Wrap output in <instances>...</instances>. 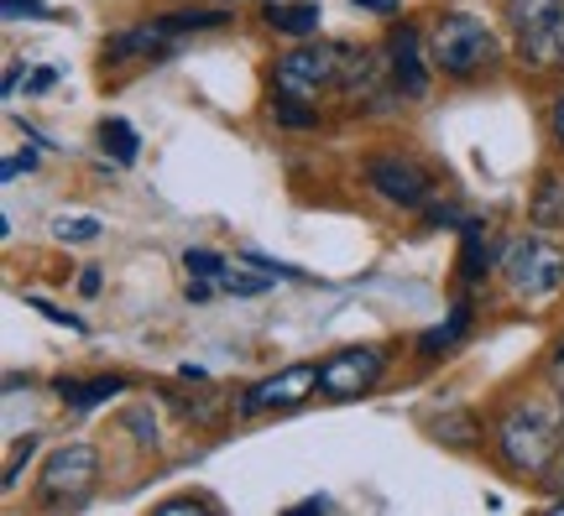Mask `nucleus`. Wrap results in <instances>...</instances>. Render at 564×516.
<instances>
[{"instance_id":"obj_1","label":"nucleus","mask_w":564,"mask_h":516,"mask_svg":"<svg viewBox=\"0 0 564 516\" xmlns=\"http://www.w3.org/2000/svg\"><path fill=\"white\" fill-rule=\"evenodd\" d=\"M497 443H502V459L523 475H544L554 454H560V417L539 407V402H523L502 417L497 428Z\"/></svg>"},{"instance_id":"obj_2","label":"nucleus","mask_w":564,"mask_h":516,"mask_svg":"<svg viewBox=\"0 0 564 516\" xmlns=\"http://www.w3.org/2000/svg\"><path fill=\"white\" fill-rule=\"evenodd\" d=\"M429 53H434V68H444L449 79H476L481 68H497V58H502L497 37H491L476 17L434 21V32H429Z\"/></svg>"},{"instance_id":"obj_3","label":"nucleus","mask_w":564,"mask_h":516,"mask_svg":"<svg viewBox=\"0 0 564 516\" xmlns=\"http://www.w3.org/2000/svg\"><path fill=\"white\" fill-rule=\"evenodd\" d=\"M502 277L518 298H549L564 287V251L544 235H518L502 251Z\"/></svg>"},{"instance_id":"obj_4","label":"nucleus","mask_w":564,"mask_h":516,"mask_svg":"<svg viewBox=\"0 0 564 516\" xmlns=\"http://www.w3.org/2000/svg\"><path fill=\"white\" fill-rule=\"evenodd\" d=\"M507 21L523 42V58L539 68L564 63V0H507Z\"/></svg>"},{"instance_id":"obj_5","label":"nucleus","mask_w":564,"mask_h":516,"mask_svg":"<svg viewBox=\"0 0 564 516\" xmlns=\"http://www.w3.org/2000/svg\"><path fill=\"white\" fill-rule=\"evenodd\" d=\"M350 47L340 42H303L288 58H278V89L282 95H319L329 84H340Z\"/></svg>"},{"instance_id":"obj_6","label":"nucleus","mask_w":564,"mask_h":516,"mask_svg":"<svg viewBox=\"0 0 564 516\" xmlns=\"http://www.w3.org/2000/svg\"><path fill=\"white\" fill-rule=\"evenodd\" d=\"M100 480V454L89 443H63L58 454L42 464V501L53 506H79Z\"/></svg>"},{"instance_id":"obj_7","label":"nucleus","mask_w":564,"mask_h":516,"mask_svg":"<svg viewBox=\"0 0 564 516\" xmlns=\"http://www.w3.org/2000/svg\"><path fill=\"white\" fill-rule=\"evenodd\" d=\"M387 355L377 350V344H361V350H340L335 360H324L319 365V392L335 402H356L361 392H371L377 386V376H382Z\"/></svg>"},{"instance_id":"obj_8","label":"nucleus","mask_w":564,"mask_h":516,"mask_svg":"<svg viewBox=\"0 0 564 516\" xmlns=\"http://www.w3.org/2000/svg\"><path fill=\"white\" fill-rule=\"evenodd\" d=\"M319 386V365H288L278 376L257 381L241 397V413H272V407H303L308 392Z\"/></svg>"},{"instance_id":"obj_9","label":"nucleus","mask_w":564,"mask_h":516,"mask_svg":"<svg viewBox=\"0 0 564 516\" xmlns=\"http://www.w3.org/2000/svg\"><path fill=\"white\" fill-rule=\"evenodd\" d=\"M366 178H371V188H377L387 204H403V209H423V204H429V178H423L419 162L377 157L366 167Z\"/></svg>"},{"instance_id":"obj_10","label":"nucleus","mask_w":564,"mask_h":516,"mask_svg":"<svg viewBox=\"0 0 564 516\" xmlns=\"http://www.w3.org/2000/svg\"><path fill=\"white\" fill-rule=\"evenodd\" d=\"M392 84H398V95H403V100H419V95H429L423 37L413 32V26H403V32L392 37Z\"/></svg>"},{"instance_id":"obj_11","label":"nucleus","mask_w":564,"mask_h":516,"mask_svg":"<svg viewBox=\"0 0 564 516\" xmlns=\"http://www.w3.org/2000/svg\"><path fill=\"white\" fill-rule=\"evenodd\" d=\"M167 47H173V32H167L162 21H152V26H131V32H121L116 42H105V63L158 58V53H167Z\"/></svg>"},{"instance_id":"obj_12","label":"nucleus","mask_w":564,"mask_h":516,"mask_svg":"<svg viewBox=\"0 0 564 516\" xmlns=\"http://www.w3.org/2000/svg\"><path fill=\"white\" fill-rule=\"evenodd\" d=\"M126 392V381L121 376H95V381H58V397L74 407V413H89V407H100V402L110 397H121Z\"/></svg>"},{"instance_id":"obj_13","label":"nucleus","mask_w":564,"mask_h":516,"mask_svg":"<svg viewBox=\"0 0 564 516\" xmlns=\"http://www.w3.org/2000/svg\"><path fill=\"white\" fill-rule=\"evenodd\" d=\"M267 26L282 32V37H314V26H319V6H288V0H267Z\"/></svg>"},{"instance_id":"obj_14","label":"nucleus","mask_w":564,"mask_h":516,"mask_svg":"<svg viewBox=\"0 0 564 516\" xmlns=\"http://www.w3.org/2000/svg\"><path fill=\"white\" fill-rule=\"evenodd\" d=\"M100 141H105V152H110V157L121 162V167H131V162H137V152H141V141H137V131H131V125H126L121 116H110L100 125Z\"/></svg>"},{"instance_id":"obj_15","label":"nucleus","mask_w":564,"mask_h":516,"mask_svg":"<svg viewBox=\"0 0 564 516\" xmlns=\"http://www.w3.org/2000/svg\"><path fill=\"white\" fill-rule=\"evenodd\" d=\"M470 329V303H455V314H449V323H440V329H429V334L419 339L423 355H440V350H449L455 339Z\"/></svg>"},{"instance_id":"obj_16","label":"nucleus","mask_w":564,"mask_h":516,"mask_svg":"<svg viewBox=\"0 0 564 516\" xmlns=\"http://www.w3.org/2000/svg\"><path fill=\"white\" fill-rule=\"evenodd\" d=\"M53 235H58L63 245H89V240L100 235V219L95 215H58L53 219Z\"/></svg>"},{"instance_id":"obj_17","label":"nucleus","mask_w":564,"mask_h":516,"mask_svg":"<svg viewBox=\"0 0 564 516\" xmlns=\"http://www.w3.org/2000/svg\"><path fill=\"white\" fill-rule=\"evenodd\" d=\"M486 266H491V251H486V235L470 224L465 230V256H460V277L465 282H481L486 277Z\"/></svg>"},{"instance_id":"obj_18","label":"nucleus","mask_w":564,"mask_h":516,"mask_svg":"<svg viewBox=\"0 0 564 516\" xmlns=\"http://www.w3.org/2000/svg\"><path fill=\"white\" fill-rule=\"evenodd\" d=\"M434 433H440L444 443H460V449H470V443L481 438V428H476V417H470V413H449V417H440V422H434Z\"/></svg>"},{"instance_id":"obj_19","label":"nucleus","mask_w":564,"mask_h":516,"mask_svg":"<svg viewBox=\"0 0 564 516\" xmlns=\"http://www.w3.org/2000/svg\"><path fill=\"white\" fill-rule=\"evenodd\" d=\"M272 116H278L282 125H293V131H314V125H319V116H314V110L303 105V95H278Z\"/></svg>"},{"instance_id":"obj_20","label":"nucleus","mask_w":564,"mask_h":516,"mask_svg":"<svg viewBox=\"0 0 564 516\" xmlns=\"http://www.w3.org/2000/svg\"><path fill=\"white\" fill-rule=\"evenodd\" d=\"M225 11H183V17H162V26L178 37V32H209V26H225Z\"/></svg>"},{"instance_id":"obj_21","label":"nucleus","mask_w":564,"mask_h":516,"mask_svg":"<svg viewBox=\"0 0 564 516\" xmlns=\"http://www.w3.org/2000/svg\"><path fill=\"white\" fill-rule=\"evenodd\" d=\"M215 287H225V293H241V298H257V293H267V287H272V277H251V272L225 266L220 277H215Z\"/></svg>"},{"instance_id":"obj_22","label":"nucleus","mask_w":564,"mask_h":516,"mask_svg":"<svg viewBox=\"0 0 564 516\" xmlns=\"http://www.w3.org/2000/svg\"><path fill=\"white\" fill-rule=\"evenodd\" d=\"M183 266H188L194 277H220L225 256H215V251H188V256H183Z\"/></svg>"},{"instance_id":"obj_23","label":"nucleus","mask_w":564,"mask_h":516,"mask_svg":"<svg viewBox=\"0 0 564 516\" xmlns=\"http://www.w3.org/2000/svg\"><path fill=\"white\" fill-rule=\"evenodd\" d=\"M246 261L257 266V272H272V277H288V282H308L299 266H288V261H272V256H257V251H246Z\"/></svg>"},{"instance_id":"obj_24","label":"nucleus","mask_w":564,"mask_h":516,"mask_svg":"<svg viewBox=\"0 0 564 516\" xmlns=\"http://www.w3.org/2000/svg\"><path fill=\"white\" fill-rule=\"evenodd\" d=\"M533 215L544 219V224H549L554 215H560V183H554V178L539 183V204H533Z\"/></svg>"},{"instance_id":"obj_25","label":"nucleus","mask_w":564,"mask_h":516,"mask_svg":"<svg viewBox=\"0 0 564 516\" xmlns=\"http://www.w3.org/2000/svg\"><path fill=\"white\" fill-rule=\"evenodd\" d=\"M6 6V21H21V17H47L42 0H0Z\"/></svg>"},{"instance_id":"obj_26","label":"nucleus","mask_w":564,"mask_h":516,"mask_svg":"<svg viewBox=\"0 0 564 516\" xmlns=\"http://www.w3.org/2000/svg\"><path fill=\"white\" fill-rule=\"evenodd\" d=\"M32 167H37V152H17V157H6L0 173H6V178H17V173H32Z\"/></svg>"},{"instance_id":"obj_27","label":"nucleus","mask_w":564,"mask_h":516,"mask_svg":"<svg viewBox=\"0 0 564 516\" xmlns=\"http://www.w3.org/2000/svg\"><path fill=\"white\" fill-rule=\"evenodd\" d=\"M58 74H63V68H37V74L26 79V95H42V89H53V84H58Z\"/></svg>"},{"instance_id":"obj_28","label":"nucleus","mask_w":564,"mask_h":516,"mask_svg":"<svg viewBox=\"0 0 564 516\" xmlns=\"http://www.w3.org/2000/svg\"><path fill=\"white\" fill-rule=\"evenodd\" d=\"M162 512H215V501H188V496H178V501H162Z\"/></svg>"},{"instance_id":"obj_29","label":"nucleus","mask_w":564,"mask_h":516,"mask_svg":"<svg viewBox=\"0 0 564 516\" xmlns=\"http://www.w3.org/2000/svg\"><path fill=\"white\" fill-rule=\"evenodd\" d=\"M356 6H361V11H371V17H392L403 0H356Z\"/></svg>"},{"instance_id":"obj_30","label":"nucleus","mask_w":564,"mask_h":516,"mask_svg":"<svg viewBox=\"0 0 564 516\" xmlns=\"http://www.w3.org/2000/svg\"><path fill=\"white\" fill-rule=\"evenodd\" d=\"M79 293H84V298H95V293H100V272H95V266H89V272H79Z\"/></svg>"},{"instance_id":"obj_31","label":"nucleus","mask_w":564,"mask_h":516,"mask_svg":"<svg viewBox=\"0 0 564 516\" xmlns=\"http://www.w3.org/2000/svg\"><path fill=\"white\" fill-rule=\"evenodd\" d=\"M209 293H215L209 282H188V298H194V303H204V298H209Z\"/></svg>"},{"instance_id":"obj_32","label":"nucleus","mask_w":564,"mask_h":516,"mask_svg":"<svg viewBox=\"0 0 564 516\" xmlns=\"http://www.w3.org/2000/svg\"><path fill=\"white\" fill-rule=\"evenodd\" d=\"M329 506H335V501H329V496H314V501H303L299 512H329Z\"/></svg>"},{"instance_id":"obj_33","label":"nucleus","mask_w":564,"mask_h":516,"mask_svg":"<svg viewBox=\"0 0 564 516\" xmlns=\"http://www.w3.org/2000/svg\"><path fill=\"white\" fill-rule=\"evenodd\" d=\"M549 371H554V381H560V392H564V344L554 350V365H549Z\"/></svg>"},{"instance_id":"obj_34","label":"nucleus","mask_w":564,"mask_h":516,"mask_svg":"<svg viewBox=\"0 0 564 516\" xmlns=\"http://www.w3.org/2000/svg\"><path fill=\"white\" fill-rule=\"evenodd\" d=\"M554 136H560V146H564V100L554 105Z\"/></svg>"},{"instance_id":"obj_35","label":"nucleus","mask_w":564,"mask_h":516,"mask_svg":"<svg viewBox=\"0 0 564 516\" xmlns=\"http://www.w3.org/2000/svg\"><path fill=\"white\" fill-rule=\"evenodd\" d=\"M554 512H560V516H564V501H554Z\"/></svg>"}]
</instances>
